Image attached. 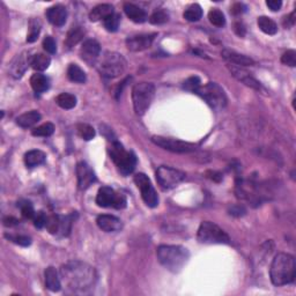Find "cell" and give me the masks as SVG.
Instances as JSON below:
<instances>
[{
  "instance_id": "obj_1",
  "label": "cell",
  "mask_w": 296,
  "mask_h": 296,
  "mask_svg": "<svg viewBox=\"0 0 296 296\" xmlns=\"http://www.w3.org/2000/svg\"><path fill=\"white\" fill-rule=\"evenodd\" d=\"M62 282L71 293H86L94 288L96 282L95 270L80 260H71L62 265L59 271Z\"/></svg>"
},
{
  "instance_id": "obj_2",
  "label": "cell",
  "mask_w": 296,
  "mask_h": 296,
  "mask_svg": "<svg viewBox=\"0 0 296 296\" xmlns=\"http://www.w3.org/2000/svg\"><path fill=\"white\" fill-rule=\"evenodd\" d=\"M296 264L295 258L289 253H278L273 259L270 276L274 286H285L292 284L295 280Z\"/></svg>"
},
{
  "instance_id": "obj_3",
  "label": "cell",
  "mask_w": 296,
  "mask_h": 296,
  "mask_svg": "<svg viewBox=\"0 0 296 296\" xmlns=\"http://www.w3.org/2000/svg\"><path fill=\"white\" fill-rule=\"evenodd\" d=\"M156 255L161 265L173 273L181 271L190 257L188 249L181 246H160Z\"/></svg>"
},
{
  "instance_id": "obj_4",
  "label": "cell",
  "mask_w": 296,
  "mask_h": 296,
  "mask_svg": "<svg viewBox=\"0 0 296 296\" xmlns=\"http://www.w3.org/2000/svg\"><path fill=\"white\" fill-rule=\"evenodd\" d=\"M127 67V63L122 54L117 52H105L98 63V70L102 76L115 79L122 75Z\"/></svg>"
},
{
  "instance_id": "obj_5",
  "label": "cell",
  "mask_w": 296,
  "mask_h": 296,
  "mask_svg": "<svg viewBox=\"0 0 296 296\" xmlns=\"http://www.w3.org/2000/svg\"><path fill=\"white\" fill-rule=\"evenodd\" d=\"M155 96V87L150 82L136 83L132 88V101L134 111L138 116H143L152 104Z\"/></svg>"
},
{
  "instance_id": "obj_6",
  "label": "cell",
  "mask_w": 296,
  "mask_h": 296,
  "mask_svg": "<svg viewBox=\"0 0 296 296\" xmlns=\"http://www.w3.org/2000/svg\"><path fill=\"white\" fill-rule=\"evenodd\" d=\"M109 155L114 161L115 165L118 167V170L123 175H130L136 169L137 157L132 152H127L124 149L123 145L118 141H112V145L109 148Z\"/></svg>"
},
{
  "instance_id": "obj_7",
  "label": "cell",
  "mask_w": 296,
  "mask_h": 296,
  "mask_svg": "<svg viewBox=\"0 0 296 296\" xmlns=\"http://www.w3.org/2000/svg\"><path fill=\"white\" fill-rule=\"evenodd\" d=\"M197 239L198 242L202 244H228L230 242L226 231L211 221L201 222Z\"/></svg>"
},
{
  "instance_id": "obj_8",
  "label": "cell",
  "mask_w": 296,
  "mask_h": 296,
  "mask_svg": "<svg viewBox=\"0 0 296 296\" xmlns=\"http://www.w3.org/2000/svg\"><path fill=\"white\" fill-rule=\"evenodd\" d=\"M214 110H222L227 105V96L218 83L208 82L201 86L196 93Z\"/></svg>"
},
{
  "instance_id": "obj_9",
  "label": "cell",
  "mask_w": 296,
  "mask_h": 296,
  "mask_svg": "<svg viewBox=\"0 0 296 296\" xmlns=\"http://www.w3.org/2000/svg\"><path fill=\"white\" fill-rule=\"evenodd\" d=\"M126 197L122 194H117L114 189L109 186H102L96 196V204L99 207H114L117 210L126 207Z\"/></svg>"
},
{
  "instance_id": "obj_10",
  "label": "cell",
  "mask_w": 296,
  "mask_h": 296,
  "mask_svg": "<svg viewBox=\"0 0 296 296\" xmlns=\"http://www.w3.org/2000/svg\"><path fill=\"white\" fill-rule=\"evenodd\" d=\"M185 179V173L168 166H161L156 170V181L163 189H172Z\"/></svg>"
},
{
  "instance_id": "obj_11",
  "label": "cell",
  "mask_w": 296,
  "mask_h": 296,
  "mask_svg": "<svg viewBox=\"0 0 296 296\" xmlns=\"http://www.w3.org/2000/svg\"><path fill=\"white\" fill-rule=\"evenodd\" d=\"M152 141L156 146L173 153H191L197 149V146L195 144L178 139H173V138L154 136L152 137Z\"/></svg>"
},
{
  "instance_id": "obj_12",
  "label": "cell",
  "mask_w": 296,
  "mask_h": 296,
  "mask_svg": "<svg viewBox=\"0 0 296 296\" xmlns=\"http://www.w3.org/2000/svg\"><path fill=\"white\" fill-rule=\"evenodd\" d=\"M134 183L137 184L138 189L140 190L141 197H143L144 201L146 202V205L152 208L156 207V206L159 205V197H157L155 189H154L152 182L148 178V176H146L143 173H137V175L134 176Z\"/></svg>"
},
{
  "instance_id": "obj_13",
  "label": "cell",
  "mask_w": 296,
  "mask_h": 296,
  "mask_svg": "<svg viewBox=\"0 0 296 296\" xmlns=\"http://www.w3.org/2000/svg\"><path fill=\"white\" fill-rule=\"evenodd\" d=\"M30 59L29 58L28 52H22L20 54H17L8 66V72L9 75L13 76L14 79H20L22 75L25 73L28 66L30 65Z\"/></svg>"
},
{
  "instance_id": "obj_14",
  "label": "cell",
  "mask_w": 296,
  "mask_h": 296,
  "mask_svg": "<svg viewBox=\"0 0 296 296\" xmlns=\"http://www.w3.org/2000/svg\"><path fill=\"white\" fill-rule=\"evenodd\" d=\"M76 177H78V185L80 190H87L93 183L96 182L95 173L89 167L88 163L79 162L76 165Z\"/></svg>"
},
{
  "instance_id": "obj_15",
  "label": "cell",
  "mask_w": 296,
  "mask_h": 296,
  "mask_svg": "<svg viewBox=\"0 0 296 296\" xmlns=\"http://www.w3.org/2000/svg\"><path fill=\"white\" fill-rule=\"evenodd\" d=\"M155 34H140L133 35L126 38V47L130 51L133 52H139L144 51L152 46Z\"/></svg>"
},
{
  "instance_id": "obj_16",
  "label": "cell",
  "mask_w": 296,
  "mask_h": 296,
  "mask_svg": "<svg viewBox=\"0 0 296 296\" xmlns=\"http://www.w3.org/2000/svg\"><path fill=\"white\" fill-rule=\"evenodd\" d=\"M227 67L228 70L230 71V73L233 74L234 78H236L239 81L244 83L246 86L250 87V88L252 89H256V91H259V89L262 88L260 83L257 81V80L251 75V73L247 72L244 67L233 65V64H228Z\"/></svg>"
},
{
  "instance_id": "obj_17",
  "label": "cell",
  "mask_w": 296,
  "mask_h": 296,
  "mask_svg": "<svg viewBox=\"0 0 296 296\" xmlns=\"http://www.w3.org/2000/svg\"><path fill=\"white\" fill-rule=\"evenodd\" d=\"M99 53H101V47L95 40H86L80 49V56L88 64L95 63Z\"/></svg>"
},
{
  "instance_id": "obj_18",
  "label": "cell",
  "mask_w": 296,
  "mask_h": 296,
  "mask_svg": "<svg viewBox=\"0 0 296 296\" xmlns=\"http://www.w3.org/2000/svg\"><path fill=\"white\" fill-rule=\"evenodd\" d=\"M46 15L51 25H56V27H62L66 22L67 11L63 5H54L47 9Z\"/></svg>"
},
{
  "instance_id": "obj_19",
  "label": "cell",
  "mask_w": 296,
  "mask_h": 296,
  "mask_svg": "<svg viewBox=\"0 0 296 296\" xmlns=\"http://www.w3.org/2000/svg\"><path fill=\"white\" fill-rule=\"evenodd\" d=\"M96 223H98L99 229H102L103 231H107V233L118 231L122 229V227H123L120 219L114 217V215H109V214L99 215L98 220H96Z\"/></svg>"
},
{
  "instance_id": "obj_20",
  "label": "cell",
  "mask_w": 296,
  "mask_h": 296,
  "mask_svg": "<svg viewBox=\"0 0 296 296\" xmlns=\"http://www.w3.org/2000/svg\"><path fill=\"white\" fill-rule=\"evenodd\" d=\"M221 56L223 57V59L227 60L228 64H233V65L242 66V67L255 65V62H253L251 58L244 56V54L237 53L231 50H223L221 52Z\"/></svg>"
},
{
  "instance_id": "obj_21",
  "label": "cell",
  "mask_w": 296,
  "mask_h": 296,
  "mask_svg": "<svg viewBox=\"0 0 296 296\" xmlns=\"http://www.w3.org/2000/svg\"><path fill=\"white\" fill-rule=\"evenodd\" d=\"M114 6H111L110 4H101L98 5L96 7H94L89 13V20L93 22L103 20L104 21L105 19L110 15L114 14Z\"/></svg>"
},
{
  "instance_id": "obj_22",
  "label": "cell",
  "mask_w": 296,
  "mask_h": 296,
  "mask_svg": "<svg viewBox=\"0 0 296 296\" xmlns=\"http://www.w3.org/2000/svg\"><path fill=\"white\" fill-rule=\"evenodd\" d=\"M44 276H46V286L47 288L51 292H59L62 289V280H60L59 275H58L57 270L50 266L44 272Z\"/></svg>"
},
{
  "instance_id": "obj_23",
  "label": "cell",
  "mask_w": 296,
  "mask_h": 296,
  "mask_svg": "<svg viewBox=\"0 0 296 296\" xmlns=\"http://www.w3.org/2000/svg\"><path fill=\"white\" fill-rule=\"evenodd\" d=\"M124 12L127 15V18L133 22H136V24H143V22L147 20L146 12L134 4L126 2L124 5Z\"/></svg>"
},
{
  "instance_id": "obj_24",
  "label": "cell",
  "mask_w": 296,
  "mask_h": 296,
  "mask_svg": "<svg viewBox=\"0 0 296 296\" xmlns=\"http://www.w3.org/2000/svg\"><path fill=\"white\" fill-rule=\"evenodd\" d=\"M47 155L42 150L33 149L25 154V163L28 168H35L46 162Z\"/></svg>"
},
{
  "instance_id": "obj_25",
  "label": "cell",
  "mask_w": 296,
  "mask_h": 296,
  "mask_svg": "<svg viewBox=\"0 0 296 296\" xmlns=\"http://www.w3.org/2000/svg\"><path fill=\"white\" fill-rule=\"evenodd\" d=\"M42 116L38 111L36 110H31L25 112V114L19 116L17 118V124L19 126L24 127V128H29L31 126H34L35 124H37L38 122L41 121Z\"/></svg>"
},
{
  "instance_id": "obj_26",
  "label": "cell",
  "mask_w": 296,
  "mask_h": 296,
  "mask_svg": "<svg viewBox=\"0 0 296 296\" xmlns=\"http://www.w3.org/2000/svg\"><path fill=\"white\" fill-rule=\"evenodd\" d=\"M30 85L36 93H43L49 89L50 80L44 74L35 73L30 78Z\"/></svg>"
},
{
  "instance_id": "obj_27",
  "label": "cell",
  "mask_w": 296,
  "mask_h": 296,
  "mask_svg": "<svg viewBox=\"0 0 296 296\" xmlns=\"http://www.w3.org/2000/svg\"><path fill=\"white\" fill-rule=\"evenodd\" d=\"M51 64V58L44 53L34 54L30 59V66L37 72L46 71Z\"/></svg>"
},
{
  "instance_id": "obj_28",
  "label": "cell",
  "mask_w": 296,
  "mask_h": 296,
  "mask_svg": "<svg viewBox=\"0 0 296 296\" xmlns=\"http://www.w3.org/2000/svg\"><path fill=\"white\" fill-rule=\"evenodd\" d=\"M85 34L86 31L82 27H73L69 31V34H67V37L65 41L66 47L69 48V49H71V48L76 46V44L82 40L83 36H85Z\"/></svg>"
},
{
  "instance_id": "obj_29",
  "label": "cell",
  "mask_w": 296,
  "mask_h": 296,
  "mask_svg": "<svg viewBox=\"0 0 296 296\" xmlns=\"http://www.w3.org/2000/svg\"><path fill=\"white\" fill-rule=\"evenodd\" d=\"M67 76L71 81L78 82V83H83L86 82V73L83 72L81 67L76 65V64H71L67 69Z\"/></svg>"
},
{
  "instance_id": "obj_30",
  "label": "cell",
  "mask_w": 296,
  "mask_h": 296,
  "mask_svg": "<svg viewBox=\"0 0 296 296\" xmlns=\"http://www.w3.org/2000/svg\"><path fill=\"white\" fill-rule=\"evenodd\" d=\"M56 103L62 109L70 110L76 105V98L70 93H62L56 98Z\"/></svg>"
},
{
  "instance_id": "obj_31",
  "label": "cell",
  "mask_w": 296,
  "mask_h": 296,
  "mask_svg": "<svg viewBox=\"0 0 296 296\" xmlns=\"http://www.w3.org/2000/svg\"><path fill=\"white\" fill-rule=\"evenodd\" d=\"M258 27L263 33L268 35H275L278 31V25L272 19L268 17H260L258 18Z\"/></svg>"
},
{
  "instance_id": "obj_32",
  "label": "cell",
  "mask_w": 296,
  "mask_h": 296,
  "mask_svg": "<svg viewBox=\"0 0 296 296\" xmlns=\"http://www.w3.org/2000/svg\"><path fill=\"white\" fill-rule=\"evenodd\" d=\"M183 17H184L185 20H188L190 22L198 21L200 20L202 17V9L198 4H194L190 6V7H188V9L184 12V14H183Z\"/></svg>"
},
{
  "instance_id": "obj_33",
  "label": "cell",
  "mask_w": 296,
  "mask_h": 296,
  "mask_svg": "<svg viewBox=\"0 0 296 296\" xmlns=\"http://www.w3.org/2000/svg\"><path fill=\"white\" fill-rule=\"evenodd\" d=\"M41 27L42 25L40 21L36 20V19H31L30 22H29V33L27 36L28 43H33V42L37 41L41 33Z\"/></svg>"
},
{
  "instance_id": "obj_34",
  "label": "cell",
  "mask_w": 296,
  "mask_h": 296,
  "mask_svg": "<svg viewBox=\"0 0 296 296\" xmlns=\"http://www.w3.org/2000/svg\"><path fill=\"white\" fill-rule=\"evenodd\" d=\"M208 19H210L211 24L215 25V27H223V25H226L224 14L218 8L211 9L210 13H208Z\"/></svg>"
},
{
  "instance_id": "obj_35",
  "label": "cell",
  "mask_w": 296,
  "mask_h": 296,
  "mask_svg": "<svg viewBox=\"0 0 296 296\" xmlns=\"http://www.w3.org/2000/svg\"><path fill=\"white\" fill-rule=\"evenodd\" d=\"M54 132V125L52 123H46L41 126L34 128L31 134L34 137H50Z\"/></svg>"
},
{
  "instance_id": "obj_36",
  "label": "cell",
  "mask_w": 296,
  "mask_h": 296,
  "mask_svg": "<svg viewBox=\"0 0 296 296\" xmlns=\"http://www.w3.org/2000/svg\"><path fill=\"white\" fill-rule=\"evenodd\" d=\"M76 130H78L79 136L81 137L83 140H86V141L92 140L93 138L95 137L94 127L91 126V125H88V124H79L78 125V128H76Z\"/></svg>"
},
{
  "instance_id": "obj_37",
  "label": "cell",
  "mask_w": 296,
  "mask_h": 296,
  "mask_svg": "<svg viewBox=\"0 0 296 296\" xmlns=\"http://www.w3.org/2000/svg\"><path fill=\"white\" fill-rule=\"evenodd\" d=\"M120 22H121V17L118 14H114L110 15V17H108L105 19L104 21H103V24H104V28L107 29L108 31H111V33H114V31H117L118 27H120Z\"/></svg>"
},
{
  "instance_id": "obj_38",
  "label": "cell",
  "mask_w": 296,
  "mask_h": 296,
  "mask_svg": "<svg viewBox=\"0 0 296 296\" xmlns=\"http://www.w3.org/2000/svg\"><path fill=\"white\" fill-rule=\"evenodd\" d=\"M168 20H169V14L166 11H163V9L155 11L149 17V22L152 25H162V24H166Z\"/></svg>"
},
{
  "instance_id": "obj_39",
  "label": "cell",
  "mask_w": 296,
  "mask_h": 296,
  "mask_svg": "<svg viewBox=\"0 0 296 296\" xmlns=\"http://www.w3.org/2000/svg\"><path fill=\"white\" fill-rule=\"evenodd\" d=\"M72 218L73 215H67V217H60V224H59V233L62 236H67L71 231L72 227Z\"/></svg>"
},
{
  "instance_id": "obj_40",
  "label": "cell",
  "mask_w": 296,
  "mask_h": 296,
  "mask_svg": "<svg viewBox=\"0 0 296 296\" xmlns=\"http://www.w3.org/2000/svg\"><path fill=\"white\" fill-rule=\"evenodd\" d=\"M200 83H201V81L198 76H191V78L185 80L184 83H183V88H184L185 91L197 93L198 89L201 87Z\"/></svg>"
},
{
  "instance_id": "obj_41",
  "label": "cell",
  "mask_w": 296,
  "mask_h": 296,
  "mask_svg": "<svg viewBox=\"0 0 296 296\" xmlns=\"http://www.w3.org/2000/svg\"><path fill=\"white\" fill-rule=\"evenodd\" d=\"M59 224H60V217L59 215H50L48 217L47 221V229L51 234L59 233Z\"/></svg>"
},
{
  "instance_id": "obj_42",
  "label": "cell",
  "mask_w": 296,
  "mask_h": 296,
  "mask_svg": "<svg viewBox=\"0 0 296 296\" xmlns=\"http://www.w3.org/2000/svg\"><path fill=\"white\" fill-rule=\"evenodd\" d=\"M19 206H20V210H21L22 215H24L25 219H31V220H33L34 215H35V213H36V212H35V210H34L33 204H31L30 201L25 200V201L20 202Z\"/></svg>"
},
{
  "instance_id": "obj_43",
  "label": "cell",
  "mask_w": 296,
  "mask_h": 296,
  "mask_svg": "<svg viewBox=\"0 0 296 296\" xmlns=\"http://www.w3.org/2000/svg\"><path fill=\"white\" fill-rule=\"evenodd\" d=\"M34 224L35 227L38 228V229H42V228H44L47 226V221H48V215L44 213L43 211L36 212L33 218Z\"/></svg>"
},
{
  "instance_id": "obj_44",
  "label": "cell",
  "mask_w": 296,
  "mask_h": 296,
  "mask_svg": "<svg viewBox=\"0 0 296 296\" xmlns=\"http://www.w3.org/2000/svg\"><path fill=\"white\" fill-rule=\"evenodd\" d=\"M281 62L285 65L291 66V67H295L296 66V52L294 50H288L282 54L281 57Z\"/></svg>"
},
{
  "instance_id": "obj_45",
  "label": "cell",
  "mask_w": 296,
  "mask_h": 296,
  "mask_svg": "<svg viewBox=\"0 0 296 296\" xmlns=\"http://www.w3.org/2000/svg\"><path fill=\"white\" fill-rule=\"evenodd\" d=\"M6 237H7L8 240H11L12 242H14V243H17V244H19V246H22V247H28V246H30L31 244V240H30V237H28V236H25V235H17V236H9V235H6Z\"/></svg>"
},
{
  "instance_id": "obj_46",
  "label": "cell",
  "mask_w": 296,
  "mask_h": 296,
  "mask_svg": "<svg viewBox=\"0 0 296 296\" xmlns=\"http://www.w3.org/2000/svg\"><path fill=\"white\" fill-rule=\"evenodd\" d=\"M43 48H44V50L47 51V52L56 53L57 44H56V41L53 40V37L47 36L46 38H44V40H43Z\"/></svg>"
},
{
  "instance_id": "obj_47",
  "label": "cell",
  "mask_w": 296,
  "mask_h": 296,
  "mask_svg": "<svg viewBox=\"0 0 296 296\" xmlns=\"http://www.w3.org/2000/svg\"><path fill=\"white\" fill-rule=\"evenodd\" d=\"M266 5L272 12H276L281 8L282 2L280 0H269V1H266Z\"/></svg>"
},
{
  "instance_id": "obj_48",
  "label": "cell",
  "mask_w": 296,
  "mask_h": 296,
  "mask_svg": "<svg viewBox=\"0 0 296 296\" xmlns=\"http://www.w3.org/2000/svg\"><path fill=\"white\" fill-rule=\"evenodd\" d=\"M295 24V12L291 13V14L288 15V17H286L284 19V27L285 28H291Z\"/></svg>"
},
{
  "instance_id": "obj_49",
  "label": "cell",
  "mask_w": 296,
  "mask_h": 296,
  "mask_svg": "<svg viewBox=\"0 0 296 296\" xmlns=\"http://www.w3.org/2000/svg\"><path fill=\"white\" fill-rule=\"evenodd\" d=\"M244 213H246V210H244L243 206H233V207L230 208L231 215H237V217H240V215H243Z\"/></svg>"
},
{
  "instance_id": "obj_50",
  "label": "cell",
  "mask_w": 296,
  "mask_h": 296,
  "mask_svg": "<svg viewBox=\"0 0 296 296\" xmlns=\"http://www.w3.org/2000/svg\"><path fill=\"white\" fill-rule=\"evenodd\" d=\"M19 223V221L15 218L13 217H7L4 219V224L6 227H13V226H17Z\"/></svg>"
},
{
  "instance_id": "obj_51",
  "label": "cell",
  "mask_w": 296,
  "mask_h": 296,
  "mask_svg": "<svg viewBox=\"0 0 296 296\" xmlns=\"http://www.w3.org/2000/svg\"><path fill=\"white\" fill-rule=\"evenodd\" d=\"M235 31H236L237 35L241 37H243L244 35H246V28H244V25L242 24H240V22L235 24Z\"/></svg>"
},
{
  "instance_id": "obj_52",
  "label": "cell",
  "mask_w": 296,
  "mask_h": 296,
  "mask_svg": "<svg viewBox=\"0 0 296 296\" xmlns=\"http://www.w3.org/2000/svg\"><path fill=\"white\" fill-rule=\"evenodd\" d=\"M231 12H233L235 15L241 14V13L244 12V6L242 4H235L233 8H231Z\"/></svg>"
}]
</instances>
